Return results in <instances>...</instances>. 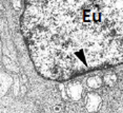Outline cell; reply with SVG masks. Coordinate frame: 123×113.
<instances>
[{
	"instance_id": "cell-1",
	"label": "cell",
	"mask_w": 123,
	"mask_h": 113,
	"mask_svg": "<svg viewBox=\"0 0 123 113\" xmlns=\"http://www.w3.org/2000/svg\"><path fill=\"white\" fill-rule=\"evenodd\" d=\"M30 57L42 77L63 81L123 64V0H25Z\"/></svg>"
}]
</instances>
